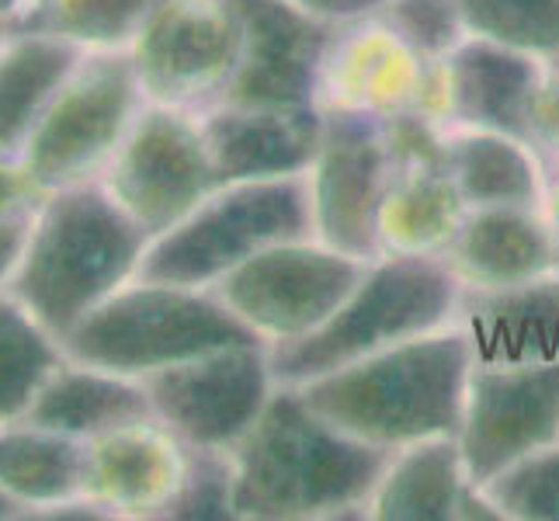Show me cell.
Instances as JSON below:
<instances>
[{
  "label": "cell",
  "instance_id": "cell-1",
  "mask_svg": "<svg viewBox=\"0 0 559 521\" xmlns=\"http://www.w3.org/2000/svg\"><path fill=\"white\" fill-rule=\"evenodd\" d=\"M229 459L237 521L369 518V497L393 449L334 428L302 400L299 386L278 382Z\"/></svg>",
  "mask_w": 559,
  "mask_h": 521
},
{
  "label": "cell",
  "instance_id": "cell-2",
  "mask_svg": "<svg viewBox=\"0 0 559 521\" xmlns=\"http://www.w3.org/2000/svg\"><path fill=\"white\" fill-rule=\"evenodd\" d=\"M473 365V347L452 323L317 376L299 393L334 428L396 452L438 435L459 438Z\"/></svg>",
  "mask_w": 559,
  "mask_h": 521
},
{
  "label": "cell",
  "instance_id": "cell-3",
  "mask_svg": "<svg viewBox=\"0 0 559 521\" xmlns=\"http://www.w3.org/2000/svg\"><path fill=\"white\" fill-rule=\"evenodd\" d=\"M146 247L150 237L98 181L49 191L28 220L8 293L63 341L94 306L140 275Z\"/></svg>",
  "mask_w": 559,
  "mask_h": 521
},
{
  "label": "cell",
  "instance_id": "cell-4",
  "mask_svg": "<svg viewBox=\"0 0 559 521\" xmlns=\"http://www.w3.org/2000/svg\"><path fill=\"white\" fill-rule=\"evenodd\" d=\"M459 303L462 282L445 254H382L313 334L267 347L275 379L302 386L382 347L452 327Z\"/></svg>",
  "mask_w": 559,
  "mask_h": 521
},
{
  "label": "cell",
  "instance_id": "cell-5",
  "mask_svg": "<svg viewBox=\"0 0 559 521\" xmlns=\"http://www.w3.org/2000/svg\"><path fill=\"white\" fill-rule=\"evenodd\" d=\"M254 341L261 338L229 313L212 288L136 275L73 327L63 352L98 369L143 379L167 365Z\"/></svg>",
  "mask_w": 559,
  "mask_h": 521
},
{
  "label": "cell",
  "instance_id": "cell-6",
  "mask_svg": "<svg viewBox=\"0 0 559 521\" xmlns=\"http://www.w3.org/2000/svg\"><path fill=\"white\" fill-rule=\"evenodd\" d=\"M299 237H313L306 174L219 185L178 226L150 240L140 279L212 288L258 250Z\"/></svg>",
  "mask_w": 559,
  "mask_h": 521
},
{
  "label": "cell",
  "instance_id": "cell-7",
  "mask_svg": "<svg viewBox=\"0 0 559 521\" xmlns=\"http://www.w3.org/2000/svg\"><path fill=\"white\" fill-rule=\"evenodd\" d=\"M146 108L126 52H87L56 91L22 150L35 185L60 191L102 181L115 150Z\"/></svg>",
  "mask_w": 559,
  "mask_h": 521
},
{
  "label": "cell",
  "instance_id": "cell-8",
  "mask_svg": "<svg viewBox=\"0 0 559 521\" xmlns=\"http://www.w3.org/2000/svg\"><path fill=\"white\" fill-rule=\"evenodd\" d=\"M369 264L372 261L341 254L317 237H299L258 250L212 285V293L272 347L313 334L331 320Z\"/></svg>",
  "mask_w": 559,
  "mask_h": 521
},
{
  "label": "cell",
  "instance_id": "cell-9",
  "mask_svg": "<svg viewBox=\"0 0 559 521\" xmlns=\"http://www.w3.org/2000/svg\"><path fill=\"white\" fill-rule=\"evenodd\" d=\"M98 185L150 240L167 234L219 188L199 115L146 102Z\"/></svg>",
  "mask_w": 559,
  "mask_h": 521
},
{
  "label": "cell",
  "instance_id": "cell-10",
  "mask_svg": "<svg viewBox=\"0 0 559 521\" xmlns=\"http://www.w3.org/2000/svg\"><path fill=\"white\" fill-rule=\"evenodd\" d=\"M150 105L202 111L223 98L243 56L229 0H164L126 49Z\"/></svg>",
  "mask_w": 559,
  "mask_h": 521
},
{
  "label": "cell",
  "instance_id": "cell-11",
  "mask_svg": "<svg viewBox=\"0 0 559 521\" xmlns=\"http://www.w3.org/2000/svg\"><path fill=\"white\" fill-rule=\"evenodd\" d=\"M153 417L188 449L234 452L275 393L267 344H234L143 376Z\"/></svg>",
  "mask_w": 559,
  "mask_h": 521
},
{
  "label": "cell",
  "instance_id": "cell-12",
  "mask_svg": "<svg viewBox=\"0 0 559 521\" xmlns=\"http://www.w3.org/2000/svg\"><path fill=\"white\" fill-rule=\"evenodd\" d=\"M313 237L361 261H379V209L390 188V153L382 119L358 111H323V140L306 170Z\"/></svg>",
  "mask_w": 559,
  "mask_h": 521
},
{
  "label": "cell",
  "instance_id": "cell-13",
  "mask_svg": "<svg viewBox=\"0 0 559 521\" xmlns=\"http://www.w3.org/2000/svg\"><path fill=\"white\" fill-rule=\"evenodd\" d=\"M559 441V362L484 365L469 372L459 449L469 484L484 487L500 470Z\"/></svg>",
  "mask_w": 559,
  "mask_h": 521
},
{
  "label": "cell",
  "instance_id": "cell-14",
  "mask_svg": "<svg viewBox=\"0 0 559 521\" xmlns=\"http://www.w3.org/2000/svg\"><path fill=\"white\" fill-rule=\"evenodd\" d=\"M243 25V56L216 105L317 108L320 67L341 25L299 11L293 0H229Z\"/></svg>",
  "mask_w": 559,
  "mask_h": 521
},
{
  "label": "cell",
  "instance_id": "cell-15",
  "mask_svg": "<svg viewBox=\"0 0 559 521\" xmlns=\"http://www.w3.org/2000/svg\"><path fill=\"white\" fill-rule=\"evenodd\" d=\"M317 108L372 119L400 111L438 115V63L420 60L376 17L341 25L320 67Z\"/></svg>",
  "mask_w": 559,
  "mask_h": 521
},
{
  "label": "cell",
  "instance_id": "cell-16",
  "mask_svg": "<svg viewBox=\"0 0 559 521\" xmlns=\"http://www.w3.org/2000/svg\"><path fill=\"white\" fill-rule=\"evenodd\" d=\"M185 466V441L157 417H143L84 441L81 494L94 508H102L108 521H157L167 500L175 497Z\"/></svg>",
  "mask_w": 559,
  "mask_h": 521
},
{
  "label": "cell",
  "instance_id": "cell-17",
  "mask_svg": "<svg viewBox=\"0 0 559 521\" xmlns=\"http://www.w3.org/2000/svg\"><path fill=\"white\" fill-rule=\"evenodd\" d=\"M549 63L479 35H466L438 63V119L528 143V108Z\"/></svg>",
  "mask_w": 559,
  "mask_h": 521
},
{
  "label": "cell",
  "instance_id": "cell-18",
  "mask_svg": "<svg viewBox=\"0 0 559 521\" xmlns=\"http://www.w3.org/2000/svg\"><path fill=\"white\" fill-rule=\"evenodd\" d=\"M199 115L219 185L306 174L323 140L320 108L209 105Z\"/></svg>",
  "mask_w": 559,
  "mask_h": 521
},
{
  "label": "cell",
  "instance_id": "cell-19",
  "mask_svg": "<svg viewBox=\"0 0 559 521\" xmlns=\"http://www.w3.org/2000/svg\"><path fill=\"white\" fill-rule=\"evenodd\" d=\"M455 323L484 365L559 362V272L497 288H462Z\"/></svg>",
  "mask_w": 559,
  "mask_h": 521
},
{
  "label": "cell",
  "instance_id": "cell-20",
  "mask_svg": "<svg viewBox=\"0 0 559 521\" xmlns=\"http://www.w3.org/2000/svg\"><path fill=\"white\" fill-rule=\"evenodd\" d=\"M445 261L462 288H497L559 272V244L543 209H469L445 247Z\"/></svg>",
  "mask_w": 559,
  "mask_h": 521
},
{
  "label": "cell",
  "instance_id": "cell-21",
  "mask_svg": "<svg viewBox=\"0 0 559 521\" xmlns=\"http://www.w3.org/2000/svg\"><path fill=\"white\" fill-rule=\"evenodd\" d=\"M143 417H153V403L146 396L143 379L108 372L67 355L43 382V390L35 393L22 421L87 441L94 435Z\"/></svg>",
  "mask_w": 559,
  "mask_h": 521
},
{
  "label": "cell",
  "instance_id": "cell-22",
  "mask_svg": "<svg viewBox=\"0 0 559 521\" xmlns=\"http://www.w3.org/2000/svg\"><path fill=\"white\" fill-rule=\"evenodd\" d=\"M84 441L32 421L0 424V494L22 518L84 500Z\"/></svg>",
  "mask_w": 559,
  "mask_h": 521
},
{
  "label": "cell",
  "instance_id": "cell-23",
  "mask_svg": "<svg viewBox=\"0 0 559 521\" xmlns=\"http://www.w3.org/2000/svg\"><path fill=\"white\" fill-rule=\"evenodd\" d=\"M469 487L455 435L424 438L393 452L379 487L369 497V518L379 521H459Z\"/></svg>",
  "mask_w": 559,
  "mask_h": 521
},
{
  "label": "cell",
  "instance_id": "cell-24",
  "mask_svg": "<svg viewBox=\"0 0 559 521\" xmlns=\"http://www.w3.org/2000/svg\"><path fill=\"white\" fill-rule=\"evenodd\" d=\"M84 56L87 52L52 35L8 28L0 38V153L4 157H22L32 129Z\"/></svg>",
  "mask_w": 559,
  "mask_h": 521
},
{
  "label": "cell",
  "instance_id": "cell-25",
  "mask_svg": "<svg viewBox=\"0 0 559 521\" xmlns=\"http://www.w3.org/2000/svg\"><path fill=\"white\" fill-rule=\"evenodd\" d=\"M449 170L466 209H543L546 202L549 170L525 140L504 132L449 129Z\"/></svg>",
  "mask_w": 559,
  "mask_h": 521
},
{
  "label": "cell",
  "instance_id": "cell-26",
  "mask_svg": "<svg viewBox=\"0 0 559 521\" xmlns=\"http://www.w3.org/2000/svg\"><path fill=\"white\" fill-rule=\"evenodd\" d=\"M466 202L449 167L390 170V188L379 209L385 254H445L466 220Z\"/></svg>",
  "mask_w": 559,
  "mask_h": 521
},
{
  "label": "cell",
  "instance_id": "cell-27",
  "mask_svg": "<svg viewBox=\"0 0 559 521\" xmlns=\"http://www.w3.org/2000/svg\"><path fill=\"white\" fill-rule=\"evenodd\" d=\"M164 0H22L11 28L43 32L81 52H126Z\"/></svg>",
  "mask_w": 559,
  "mask_h": 521
},
{
  "label": "cell",
  "instance_id": "cell-28",
  "mask_svg": "<svg viewBox=\"0 0 559 521\" xmlns=\"http://www.w3.org/2000/svg\"><path fill=\"white\" fill-rule=\"evenodd\" d=\"M63 358V341L46 331L4 288L0 293V424H14L28 414L35 393Z\"/></svg>",
  "mask_w": 559,
  "mask_h": 521
},
{
  "label": "cell",
  "instance_id": "cell-29",
  "mask_svg": "<svg viewBox=\"0 0 559 521\" xmlns=\"http://www.w3.org/2000/svg\"><path fill=\"white\" fill-rule=\"evenodd\" d=\"M469 35L559 67V0H459Z\"/></svg>",
  "mask_w": 559,
  "mask_h": 521
},
{
  "label": "cell",
  "instance_id": "cell-30",
  "mask_svg": "<svg viewBox=\"0 0 559 521\" xmlns=\"http://www.w3.org/2000/svg\"><path fill=\"white\" fill-rule=\"evenodd\" d=\"M484 490L500 518L511 521H559V441L538 449L514 466L487 479Z\"/></svg>",
  "mask_w": 559,
  "mask_h": 521
},
{
  "label": "cell",
  "instance_id": "cell-31",
  "mask_svg": "<svg viewBox=\"0 0 559 521\" xmlns=\"http://www.w3.org/2000/svg\"><path fill=\"white\" fill-rule=\"evenodd\" d=\"M372 17L428 63H441L469 35L459 0H385Z\"/></svg>",
  "mask_w": 559,
  "mask_h": 521
},
{
  "label": "cell",
  "instance_id": "cell-32",
  "mask_svg": "<svg viewBox=\"0 0 559 521\" xmlns=\"http://www.w3.org/2000/svg\"><path fill=\"white\" fill-rule=\"evenodd\" d=\"M157 521H237L229 452L188 449L185 476Z\"/></svg>",
  "mask_w": 559,
  "mask_h": 521
},
{
  "label": "cell",
  "instance_id": "cell-33",
  "mask_svg": "<svg viewBox=\"0 0 559 521\" xmlns=\"http://www.w3.org/2000/svg\"><path fill=\"white\" fill-rule=\"evenodd\" d=\"M528 146L549 174L559 170V67H549L528 108Z\"/></svg>",
  "mask_w": 559,
  "mask_h": 521
},
{
  "label": "cell",
  "instance_id": "cell-34",
  "mask_svg": "<svg viewBox=\"0 0 559 521\" xmlns=\"http://www.w3.org/2000/svg\"><path fill=\"white\" fill-rule=\"evenodd\" d=\"M43 199L46 191L35 185L25 161L0 153V223L28 220Z\"/></svg>",
  "mask_w": 559,
  "mask_h": 521
},
{
  "label": "cell",
  "instance_id": "cell-35",
  "mask_svg": "<svg viewBox=\"0 0 559 521\" xmlns=\"http://www.w3.org/2000/svg\"><path fill=\"white\" fill-rule=\"evenodd\" d=\"M293 4L326 25H352L372 17L385 0H293Z\"/></svg>",
  "mask_w": 559,
  "mask_h": 521
},
{
  "label": "cell",
  "instance_id": "cell-36",
  "mask_svg": "<svg viewBox=\"0 0 559 521\" xmlns=\"http://www.w3.org/2000/svg\"><path fill=\"white\" fill-rule=\"evenodd\" d=\"M32 220V216H28ZM28 220H14V223H0V293L11 285V275L17 268V258H22L25 247V234H28Z\"/></svg>",
  "mask_w": 559,
  "mask_h": 521
},
{
  "label": "cell",
  "instance_id": "cell-37",
  "mask_svg": "<svg viewBox=\"0 0 559 521\" xmlns=\"http://www.w3.org/2000/svg\"><path fill=\"white\" fill-rule=\"evenodd\" d=\"M543 212H546V220H549V226H552V237H556V244H559V170L549 174Z\"/></svg>",
  "mask_w": 559,
  "mask_h": 521
},
{
  "label": "cell",
  "instance_id": "cell-38",
  "mask_svg": "<svg viewBox=\"0 0 559 521\" xmlns=\"http://www.w3.org/2000/svg\"><path fill=\"white\" fill-rule=\"evenodd\" d=\"M14 518H22V514H17V508L11 505L4 494H0V521H14Z\"/></svg>",
  "mask_w": 559,
  "mask_h": 521
},
{
  "label": "cell",
  "instance_id": "cell-39",
  "mask_svg": "<svg viewBox=\"0 0 559 521\" xmlns=\"http://www.w3.org/2000/svg\"><path fill=\"white\" fill-rule=\"evenodd\" d=\"M17 4H22V0H0V14H4L8 22H11L14 11H17Z\"/></svg>",
  "mask_w": 559,
  "mask_h": 521
},
{
  "label": "cell",
  "instance_id": "cell-40",
  "mask_svg": "<svg viewBox=\"0 0 559 521\" xmlns=\"http://www.w3.org/2000/svg\"><path fill=\"white\" fill-rule=\"evenodd\" d=\"M8 28H11V22H8V17H4V14H0V38H4V35H8Z\"/></svg>",
  "mask_w": 559,
  "mask_h": 521
}]
</instances>
